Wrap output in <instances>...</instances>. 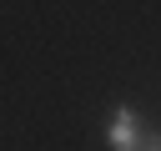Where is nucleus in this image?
I'll return each instance as SVG.
<instances>
[{"mask_svg": "<svg viewBox=\"0 0 161 151\" xmlns=\"http://www.w3.org/2000/svg\"><path fill=\"white\" fill-rule=\"evenodd\" d=\"M146 131H151V126L141 121V111H136V106H116V111H111V121H106V146H111V151H136Z\"/></svg>", "mask_w": 161, "mask_h": 151, "instance_id": "nucleus-1", "label": "nucleus"}, {"mask_svg": "<svg viewBox=\"0 0 161 151\" xmlns=\"http://www.w3.org/2000/svg\"><path fill=\"white\" fill-rule=\"evenodd\" d=\"M136 151H161V131H146V136H141V146H136Z\"/></svg>", "mask_w": 161, "mask_h": 151, "instance_id": "nucleus-2", "label": "nucleus"}]
</instances>
